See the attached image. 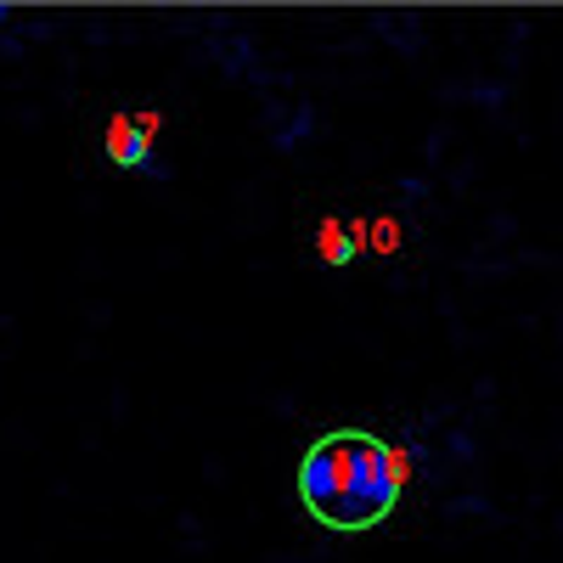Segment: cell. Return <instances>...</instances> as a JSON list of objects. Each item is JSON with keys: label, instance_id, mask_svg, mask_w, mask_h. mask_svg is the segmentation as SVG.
Returning a JSON list of instances; mask_svg holds the SVG:
<instances>
[{"label": "cell", "instance_id": "cell-1", "mask_svg": "<svg viewBox=\"0 0 563 563\" xmlns=\"http://www.w3.org/2000/svg\"><path fill=\"white\" fill-rule=\"evenodd\" d=\"M299 507L321 530H378L406 496V451L372 429H327L299 456Z\"/></svg>", "mask_w": 563, "mask_h": 563}, {"label": "cell", "instance_id": "cell-2", "mask_svg": "<svg viewBox=\"0 0 563 563\" xmlns=\"http://www.w3.org/2000/svg\"><path fill=\"white\" fill-rule=\"evenodd\" d=\"M153 113H141V119H113L108 124V158L119 169H147V175H164V164L153 158Z\"/></svg>", "mask_w": 563, "mask_h": 563}, {"label": "cell", "instance_id": "cell-3", "mask_svg": "<svg viewBox=\"0 0 563 563\" xmlns=\"http://www.w3.org/2000/svg\"><path fill=\"white\" fill-rule=\"evenodd\" d=\"M316 254H321V265H350V260H355V231H344L339 220H321Z\"/></svg>", "mask_w": 563, "mask_h": 563}, {"label": "cell", "instance_id": "cell-4", "mask_svg": "<svg viewBox=\"0 0 563 563\" xmlns=\"http://www.w3.org/2000/svg\"><path fill=\"white\" fill-rule=\"evenodd\" d=\"M299 135H310V108H299L294 124H282V130H276V147H294Z\"/></svg>", "mask_w": 563, "mask_h": 563}, {"label": "cell", "instance_id": "cell-5", "mask_svg": "<svg viewBox=\"0 0 563 563\" xmlns=\"http://www.w3.org/2000/svg\"><path fill=\"white\" fill-rule=\"evenodd\" d=\"M372 243H378L384 254H389V249H400V225H395V220H378V238H372Z\"/></svg>", "mask_w": 563, "mask_h": 563}, {"label": "cell", "instance_id": "cell-6", "mask_svg": "<svg viewBox=\"0 0 563 563\" xmlns=\"http://www.w3.org/2000/svg\"><path fill=\"white\" fill-rule=\"evenodd\" d=\"M7 12H12V7H0V23H7Z\"/></svg>", "mask_w": 563, "mask_h": 563}]
</instances>
